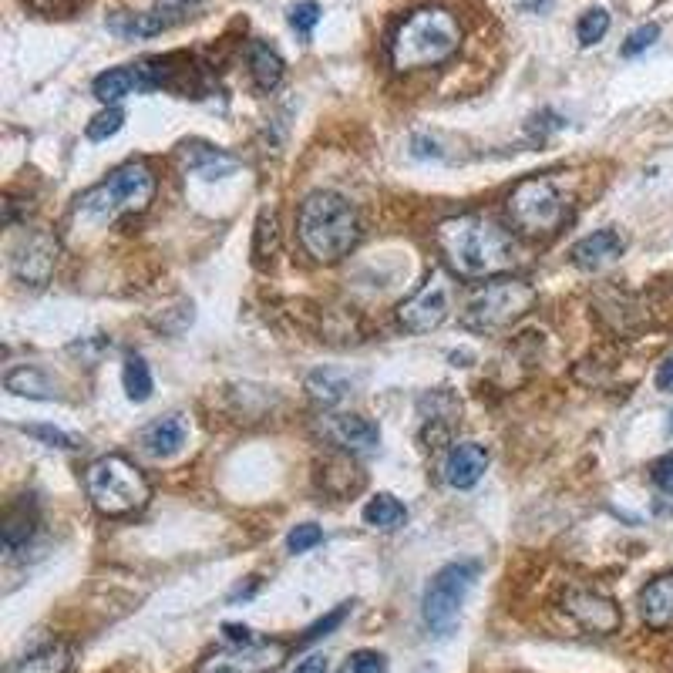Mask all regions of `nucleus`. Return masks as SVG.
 <instances>
[{
    "label": "nucleus",
    "instance_id": "obj_1",
    "mask_svg": "<svg viewBox=\"0 0 673 673\" xmlns=\"http://www.w3.org/2000/svg\"><path fill=\"white\" fill-rule=\"evenodd\" d=\"M435 243L445 263L465 280H495L515 266V243L505 229L488 216L465 212L438 226Z\"/></svg>",
    "mask_w": 673,
    "mask_h": 673
},
{
    "label": "nucleus",
    "instance_id": "obj_2",
    "mask_svg": "<svg viewBox=\"0 0 673 673\" xmlns=\"http://www.w3.org/2000/svg\"><path fill=\"white\" fill-rule=\"evenodd\" d=\"M462 48V24L445 7H418L394 27L387 58L394 71L438 68Z\"/></svg>",
    "mask_w": 673,
    "mask_h": 673
},
{
    "label": "nucleus",
    "instance_id": "obj_3",
    "mask_svg": "<svg viewBox=\"0 0 673 673\" xmlns=\"http://www.w3.org/2000/svg\"><path fill=\"white\" fill-rule=\"evenodd\" d=\"M297 236L317 263H337L361 239L357 209L340 192H313L303 199L297 216Z\"/></svg>",
    "mask_w": 673,
    "mask_h": 673
},
{
    "label": "nucleus",
    "instance_id": "obj_4",
    "mask_svg": "<svg viewBox=\"0 0 673 673\" xmlns=\"http://www.w3.org/2000/svg\"><path fill=\"white\" fill-rule=\"evenodd\" d=\"M152 199H155L152 169L145 162H125V165H118L105 182H98L95 189H88L85 196H78L75 219H88V223H115V219L145 212Z\"/></svg>",
    "mask_w": 673,
    "mask_h": 673
},
{
    "label": "nucleus",
    "instance_id": "obj_5",
    "mask_svg": "<svg viewBox=\"0 0 673 673\" xmlns=\"http://www.w3.org/2000/svg\"><path fill=\"white\" fill-rule=\"evenodd\" d=\"M85 488L91 505L108 515V519H122V515L142 512L152 499V485L125 455H105L91 462L85 472Z\"/></svg>",
    "mask_w": 673,
    "mask_h": 673
},
{
    "label": "nucleus",
    "instance_id": "obj_6",
    "mask_svg": "<svg viewBox=\"0 0 673 673\" xmlns=\"http://www.w3.org/2000/svg\"><path fill=\"white\" fill-rule=\"evenodd\" d=\"M536 307V287L525 280H488L468 297L462 310V327L475 334H499Z\"/></svg>",
    "mask_w": 673,
    "mask_h": 673
},
{
    "label": "nucleus",
    "instance_id": "obj_7",
    "mask_svg": "<svg viewBox=\"0 0 673 673\" xmlns=\"http://www.w3.org/2000/svg\"><path fill=\"white\" fill-rule=\"evenodd\" d=\"M569 216V202L549 175L522 179L509 196V219L519 233L532 239L556 236Z\"/></svg>",
    "mask_w": 673,
    "mask_h": 673
},
{
    "label": "nucleus",
    "instance_id": "obj_8",
    "mask_svg": "<svg viewBox=\"0 0 673 673\" xmlns=\"http://www.w3.org/2000/svg\"><path fill=\"white\" fill-rule=\"evenodd\" d=\"M478 579V562H448L445 569H438L435 579L424 589L421 616L435 636H448L455 630L458 613L465 606V596L472 593Z\"/></svg>",
    "mask_w": 673,
    "mask_h": 673
},
{
    "label": "nucleus",
    "instance_id": "obj_9",
    "mask_svg": "<svg viewBox=\"0 0 673 673\" xmlns=\"http://www.w3.org/2000/svg\"><path fill=\"white\" fill-rule=\"evenodd\" d=\"M451 313V280L445 270H431L421 290H414L398 307V320L411 334H431L448 320Z\"/></svg>",
    "mask_w": 673,
    "mask_h": 673
},
{
    "label": "nucleus",
    "instance_id": "obj_10",
    "mask_svg": "<svg viewBox=\"0 0 673 673\" xmlns=\"http://www.w3.org/2000/svg\"><path fill=\"white\" fill-rule=\"evenodd\" d=\"M290 647L280 640H253V643H233L226 650L209 653L199 663L196 673H273L283 667Z\"/></svg>",
    "mask_w": 673,
    "mask_h": 673
},
{
    "label": "nucleus",
    "instance_id": "obj_11",
    "mask_svg": "<svg viewBox=\"0 0 673 673\" xmlns=\"http://www.w3.org/2000/svg\"><path fill=\"white\" fill-rule=\"evenodd\" d=\"M11 266H14V276L27 287H48L51 276H54V266H58V239L51 233H38L24 236L21 243L14 246V256H11Z\"/></svg>",
    "mask_w": 673,
    "mask_h": 673
},
{
    "label": "nucleus",
    "instance_id": "obj_12",
    "mask_svg": "<svg viewBox=\"0 0 673 673\" xmlns=\"http://www.w3.org/2000/svg\"><path fill=\"white\" fill-rule=\"evenodd\" d=\"M159 88V71H155V61H138L125 64V68H108L95 78V98L105 101V105H115L128 95H142V91Z\"/></svg>",
    "mask_w": 673,
    "mask_h": 673
},
{
    "label": "nucleus",
    "instance_id": "obj_13",
    "mask_svg": "<svg viewBox=\"0 0 673 673\" xmlns=\"http://www.w3.org/2000/svg\"><path fill=\"white\" fill-rule=\"evenodd\" d=\"M562 606H566V613L573 616V620L583 626V630L599 633V636L616 633V630H620V623H623L620 606H616L613 599L599 596V593H589V589H573V593H566Z\"/></svg>",
    "mask_w": 673,
    "mask_h": 673
},
{
    "label": "nucleus",
    "instance_id": "obj_14",
    "mask_svg": "<svg viewBox=\"0 0 673 673\" xmlns=\"http://www.w3.org/2000/svg\"><path fill=\"white\" fill-rule=\"evenodd\" d=\"M488 472V451L478 441H462L445 455L441 462V478L451 488H472L482 482V475Z\"/></svg>",
    "mask_w": 673,
    "mask_h": 673
},
{
    "label": "nucleus",
    "instance_id": "obj_15",
    "mask_svg": "<svg viewBox=\"0 0 673 673\" xmlns=\"http://www.w3.org/2000/svg\"><path fill=\"white\" fill-rule=\"evenodd\" d=\"M182 17H186V11H179V7L159 0L152 11L115 14L112 21H108V27H112L115 34H122V38H155V34H162V31H169V27L179 24Z\"/></svg>",
    "mask_w": 673,
    "mask_h": 673
},
{
    "label": "nucleus",
    "instance_id": "obj_16",
    "mask_svg": "<svg viewBox=\"0 0 673 673\" xmlns=\"http://www.w3.org/2000/svg\"><path fill=\"white\" fill-rule=\"evenodd\" d=\"M626 250L623 236L616 233V229H599V233H589L583 236L579 243L569 250V256H573V263L579 266V270H603V266H610L613 260H620Z\"/></svg>",
    "mask_w": 673,
    "mask_h": 673
},
{
    "label": "nucleus",
    "instance_id": "obj_17",
    "mask_svg": "<svg viewBox=\"0 0 673 673\" xmlns=\"http://www.w3.org/2000/svg\"><path fill=\"white\" fill-rule=\"evenodd\" d=\"M138 445L152 458L179 455L182 445H186V421H182L179 414H165V418L145 424L142 435H138Z\"/></svg>",
    "mask_w": 673,
    "mask_h": 673
},
{
    "label": "nucleus",
    "instance_id": "obj_18",
    "mask_svg": "<svg viewBox=\"0 0 673 673\" xmlns=\"http://www.w3.org/2000/svg\"><path fill=\"white\" fill-rule=\"evenodd\" d=\"M324 428H327V435L347 451H367L381 441L377 424L361 418V414H330V418L324 421Z\"/></svg>",
    "mask_w": 673,
    "mask_h": 673
},
{
    "label": "nucleus",
    "instance_id": "obj_19",
    "mask_svg": "<svg viewBox=\"0 0 673 673\" xmlns=\"http://www.w3.org/2000/svg\"><path fill=\"white\" fill-rule=\"evenodd\" d=\"M640 616L650 630H673V576H657L640 593Z\"/></svg>",
    "mask_w": 673,
    "mask_h": 673
},
{
    "label": "nucleus",
    "instance_id": "obj_20",
    "mask_svg": "<svg viewBox=\"0 0 673 673\" xmlns=\"http://www.w3.org/2000/svg\"><path fill=\"white\" fill-rule=\"evenodd\" d=\"M34 532H38V509H34V502L21 499L7 509L4 525H0V542H4L7 556H17L21 549H27V542L34 539Z\"/></svg>",
    "mask_w": 673,
    "mask_h": 673
},
{
    "label": "nucleus",
    "instance_id": "obj_21",
    "mask_svg": "<svg viewBox=\"0 0 673 673\" xmlns=\"http://www.w3.org/2000/svg\"><path fill=\"white\" fill-rule=\"evenodd\" d=\"M4 387L17 394V398H38V401H51L58 394V384L44 371H38V367H14V371H7Z\"/></svg>",
    "mask_w": 673,
    "mask_h": 673
},
{
    "label": "nucleus",
    "instance_id": "obj_22",
    "mask_svg": "<svg viewBox=\"0 0 673 673\" xmlns=\"http://www.w3.org/2000/svg\"><path fill=\"white\" fill-rule=\"evenodd\" d=\"M283 68H287V64H283V58L276 54V48H270V44H263V41L250 44V75L260 91H273L280 85Z\"/></svg>",
    "mask_w": 673,
    "mask_h": 673
},
{
    "label": "nucleus",
    "instance_id": "obj_23",
    "mask_svg": "<svg viewBox=\"0 0 673 673\" xmlns=\"http://www.w3.org/2000/svg\"><path fill=\"white\" fill-rule=\"evenodd\" d=\"M182 149H186V165L192 172H199L202 179H219V175L236 169V159L226 155L223 149H212V145H202V142L182 145Z\"/></svg>",
    "mask_w": 673,
    "mask_h": 673
},
{
    "label": "nucleus",
    "instance_id": "obj_24",
    "mask_svg": "<svg viewBox=\"0 0 673 673\" xmlns=\"http://www.w3.org/2000/svg\"><path fill=\"white\" fill-rule=\"evenodd\" d=\"M68 667H71V650L64 647V643H48V647L17 660L7 673H68Z\"/></svg>",
    "mask_w": 673,
    "mask_h": 673
},
{
    "label": "nucleus",
    "instance_id": "obj_25",
    "mask_svg": "<svg viewBox=\"0 0 673 673\" xmlns=\"http://www.w3.org/2000/svg\"><path fill=\"white\" fill-rule=\"evenodd\" d=\"M364 522L367 525H374V529H384V532H391V529H398V525H404V519H408V509L394 499V495H387V492H377L371 502L364 505Z\"/></svg>",
    "mask_w": 673,
    "mask_h": 673
},
{
    "label": "nucleus",
    "instance_id": "obj_26",
    "mask_svg": "<svg viewBox=\"0 0 673 673\" xmlns=\"http://www.w3.org/2000/svg\"><path fill=\"white\" fill-rule=\"evenodd\" d=\"M307 391L313 401L320 404H337L350 394V377L340 371H330V367H320L307 377Z\"/></svg>",
    "mask_w": 673,
    "mask_h": 673
},
{
    "label": "nucleus",
    "instance_id": "obj_27",
    "mask_svg": "<svg viewBox=\"0 0 673 673\" xmlns=\"http://www.w3.org/2000/svg\"><path fill=\"white\" fill-rule=\"evenodd\" d=\"M122 384H125V394H128V398H132L135 404H145V401L152 398L155 381H152V371H149V364H145V357H138V354H128V357H125Z\"/></svg>",
    "mask_w": 673,
    "mask_h": 673
},
{
    "label": "nucleus",
    "instance_id": "obj_28",
    "mask_svg": "<svg viewBox=\"0 0 673 673\" xmlns=\"http://www.w3.org/2000/svg\"><path fill=\"white\" fill-rule=\"evenodd\" d=\"M606 31H610V14H606L603 7L586 11L583 17H579V24H576V38H579L583 48H589V44H599L606 38Z\"/></svg>",
    "mask_w": 673,
    "mask_h": 673
},
{
    "label": "nucleus",
    "instance_id": "obj_29",
    "mask_svg": "<svg viewBox=\"0 0 673 673\" xmlns=\"http://www.w3.org/2000/svg\"><path fill=\"white\" fill-rule=\"evenodd\" d=\"M122 125H125V112H122V108H115V105H108L105 112H98L95 118H91L88 128H85V135L91 138V142H105V138H112Z\"/></svg>",
    "mask_w": 673,
    "mask_h": 673
},
{
    "label": "nucleus",
    "instance_id": "obj_30",
    "mask_svg": "<svg viewBox=\"0 0 673 673\" xmlns=\"http://www.w3.org/2000/svg\"><path fill=\"white\" fill-rule=\"evenodd\" d=\"M21 431H24V435L44 441L48 448H64V451L78 448V438L75 435H68V431H61V428H51V424H24Z\"/></svg>",
    "mask_w": 673,
    "mask_h": 673
},
{
    "label": "nucleus",
    "instance_id": "obj_31",
    "mask_svg": "<svg viewBox=\"0 0 673 673\" xmlns=\"http://www.w3.org/2000/svg\"><path fill=\"white\" fill-rule=\"evenodd\" d=\"M320 542H324V529L313 525V522H303V525H297V529H290L287 549L293 552V556H300V552H310L313 546H320Z\"/></svg>",
    "mask_w": 673,
    "mask_h": 673
},
{
    "label": "nucleus",
    "instance_id": "obj_32",
    "mask_svg": "<svg viewBox=\"0 0 673 673\" xmlns=\"http://www.w3.org/2000/svg\"><path fill=\"white\" fill-rule=\"evenodd\" d=\"M384 670H387V660L381 657V653L357 650V653H350V657L344 660V667H340L337 673H384Z\"/></svg>",
    "mask_w": 673,
    "mask_h": 673
},
{
    "label": "nucleus",
    "instance_id": "obj_33",
    "mask_svg": "<svg viewBox=\"0 0 673 673\" xmlns=\"http://www.w3.org/2000/svg\"><path fill=\"white\" fill-rule=\"evenodd\" d=\"M317 21H320V4L317 0H300V4H293L290 7V24H293V31H300L303 38L317 27Z\"/></svg>",
    "mask_w": 673,
    "mask_h": 673
},
{
    "label": "nucleus",
    "instance_id": "obj_34",
    "mask_svg": "<svg viewBox=\"0 0 673 673\" xmlns=\"http://www.w3.org/2000/svg\"><path fill=\"white\" fill-rule=\"evenodd\" d=\"M657 38H660V27L657 24H643V27H636V31L626 38V44L620 48V54L623 58H636V54H643L647 48H653L657 44Z\"/></svg>",
    "mask_w": 673,
    "mask_h": 673
},
{
    "label": "nucleus",
    "instance_id": "obj_35",
    "mask_svg": "<svg viewBox=\"0 0 673 673\" xmlns=\"http://www.w3.org/2000/svg\"><path fill=\"white\" fill-rule=\"evenodd\" d=\"M347 613H350V603H340L334 613H327L324 620H320V623H313L310 630L303 633V643H313V640H320V636H327L330 630H337V626L347 620Z\"/></svg>",
    "mask_w": 673,
    "mask_h": 673
},
{
    "label": "nucleus",
    "instance_id": "obj_36",
    "mask_svg": "<svg viewBox=\"0 0 673 673\" xmlns=\"http://www.w3.org/2000/svg\"><path fill=\"white\" fill-rule=\"evenodd\" d=\"M266 239H270V246H276V216L273 212H263L260 216V223H256V246H253V253H256V260H266Z\"/></svg>",
    "mask_w": 673,
    "mask_h": 673
},
{
    "label": "nucleus",
    "instance_id": "obj_37",
    "mask_svg": "<svg viewBox=\"0 0 673 673\" xmlns=\"http://www.w3.org/2000/svg\"><path fill=\"white\" fill-rule=\"evenodd\" d=\"M650 478H653V485H657L660 492L673 495V451H667V455L653 462V468H650Z\"/></svg>",
    "mask_w": 673,
    "mask_h": 673
},
{
    "label": "nucleus",
    "instance_id": "obj_38",
    "mask_svg": "<svg viewBox=\"0 0 673 673\" xmlns=\"http://www.w3.org/2000/svg\"><path fill=\"white\" fill-rule=\"evenodd\" d=\"M657 387H660V391L673 394V354L657 367Z\"/></svg>",
    "mask_w": 673,
    "mask_h": 673
},
{
    "label": "nucleus",
    "instance_id": "obj_39",
    "mask_svg": "<svg viewBox=\"0 0 673 673\" xmlns=\"http://www.w3.org/2000/svg\"><path fill=\"white\" fill-rule=\"evenodd\" d=\"M223 633H226V640H229V643H253V633L246 630V626L226 623V626H223Z\"/></svg>",
    "mask_w": 673,
    "mask_h": 673
},
{
    "label": "nucleus",
    "instance_id": "obj_40",
    "mask_svg": "<svg viewBox=\"0 0 673 673\" xmlns=\"http://www.w3.org/2000/svg\"><path fill=\"white\" fill-rule=\"evenodd\" d=\"M293 673H327V660H324V657H317V653H313V657H307V660H303L300 667L293 670Z\"/></svg>",
    "mask_w": 673,
    "mask_h": 673
}]
</instances>
